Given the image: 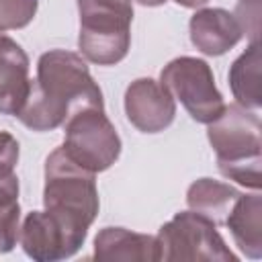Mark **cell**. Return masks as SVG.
I'll return each instance as SVG.
<instances>
[{"mask_svg":"<svg viewBox=\"0 0 262 262\" xmlns=\"http://www.w3.org/2000/svg\"><path fill=\"white\" fill-rule=\"evenodd\" d=\"M86 106L104 108L102 90L86 59L68 49H49L37 61V78L31 80L16 119L31 131H53Z\"/></svg>","mask_w":262,"mask_h":262,"instance_id":"cell-1","label":"cell"},{"mask_svg":"<svg viewBox=\"0 0 262 262\" xmlns=\"http://www.w3.org/2000/svg\"><path fill=\"white\" fill-rule=\"evenodd\" d=\"M207 137L219 172L250 190H260L262 123L258 113L237 102L225 104L221 115L207 123Z\"/></svg>","mask_w":262,"mask_h":262,"instance_id":"cell-2","label":"cell"},{"mask_svg":"<svg viewBox=\"0 0 262 262\" xmlns=\"http://www.w3.org/2000/svg\"><path fill=\"white\" fill-rule=\"evenodd\" d=\"M80 55L96 66L123 61L131 47L133 0H78Z\"/></svg>","mask_w":262,"mask_h":262,"instance_id":"cell-3","label":"cell"},{"mask_svg":"<svg viewBox=\"0 0 262 262\" xmlns=\"http://www.w3.org/2000/svg\"><path fill=\"white\" fill-rule=\"evenodd\" d=\"M94 176V172L72 162L61 145L55 147L45 160V209L76 227L90 229L100 209Z\"/></svg>","mask_w":262,"mask_h":262,"instance_id":"cell-4","label":"cell"},{"mask_svg":"<svg viewBox=\"0 0 262 262\" xmlns=\"http://www.w3.org/2000/svg\"><path fill=\"white\" fill-rule=\"evenodd\" d=\"M158 260H194V262H237L217 225L196 211H180L166 221L158 235Z\"/></svg>","mask_w":262,"mask_h":262,"instance_id":"cell-5","label":"cell"},{"mask_svg":"<svg viewBox=\"0 0 262 262\" xmlns=\"http://www.w3.org/2000/svg\"><path fill=\"white\" fill-rule=\"evenodd\" d=\"M63 133L66 156L88 172H104L121 156V137L104 108L86 106L72 113L63 123Z\"/></svg>","mask_w":262,"mask_h":262,"instance_id":"cell-6","label":"cell"},{"mask_svg":"<svg viewBox=\"0 0 262 262\" xmlns=\"http://www.w3.org/2000/svg\"><path fill=\"white\" fill-rule=\"evenodd\" d=\"M160 82L170 90L174 100H180L186 113L196 123L215 121L225 108L223 94L215 84L211 66L201 57L180 55L164 66Z\"/></svg>","mask_w":262,"mask_h":262,"instance_id":"cell-7","label":"cell"},{"mask_svg":"<svg viewBox=\"0 0 262 262\" xmlns=\"http://www.w3.org/2000/svg\"><path fill=\"white\" fill-rule=\"evenodd\" d=\"M88 229L76 227L61 217L43 211H31L23 225L18 242L25 254L37 262H57L72 258L86 242Z\"/></svg>","mask_w":262,"mask_h":262,"instance_id":"cell-8","label":"cell"},{"mask_svg":"<svg viewBox=\"0 0 262 262\" xmlns=\"http://www.w3.org/2000/svg\"><path fill=\"white\" fill-rule=\"evenodd\" d=\"M125 115L141 133H160L176 117V100L170 90L154 78H137L125 90Z\"/></svg>","mask_w":262,"mask_h":262,"instance_id":"cell-9","label":"cell"},{"mask_svg":"<svg viewBox=\"0 0 262 262\" xmlns=\"http://www.w3.org/2000/svg\"><path fill=\"white\" fill-rule=\"evenodd\" d=\"M188 35L201 53L219 57L242 41L244 31L233 12L225 8H199L188 20Z\"/></svg>","mask_w":262,"mask_h":262,"instance_id":"cell-10","label":"cell"},{"mask_svg":"<svg viewBox=\"0 0 262 262\" xmlns=\"http://www.w3.org/2000/svg\"><path fill=\"white\" fill-rule=\"evenodd\" d=\"M29 55L25 49L0 33V115L16 117L29 94Z\"/></svg>","mask_w":262,"mask_h":262,"instance_id":"cell-11","label":"cell"},{"mask_svg":"<svg viewBox=\"0 0 262 262\" xmlns=\"http://www.w3.org/2000/svg\"><path fill=\"white\" fill-rule=\"evenodd\" d=\"M100 262H156V235L125 227H102L94 237V254Z\"/></svg>","mask_w":262,"mask_h":262,"instance_id":"cell-12","label":"cell"},{"mask_svg":"<svg viewBox=\"0 0 262 262\" xmlns=\"http://www.w3.org/2000/svg\"><path fill=\"white\" fill-rule=\"evenodd\" d=\"M242 254L252 260L262 258V199L258 190L239 194L223 223Z\"/></svg>","mask_w":262,"mask_h":262,"instance_id":"cell-13","label":"cell"},{"mask_svg":"<svg viewBox=\"0 0 262 262\" xmlns=\"http://www.w3.org/2000/svg\"><path fill=\"white\" fill-rule=\"evenodd\" d=\"M260 43L258 39L248 45V49L231 63L227 80L235 102L250 111H260L262 90H260Z\"/></svg>","mask_w":262,"mask_h":262,"instance_id":"cell-14","label":"cell"},{"mask_svg":"<svg viewBox=\"0 0 262 262\" xmlns=\"http://www.w3.org/2000/svg\"><path fill=\"white\" fill-rule=\"evenodd\" d=\"M239 194L242 192L227 182L213 178H199L186 190V205L192 211L211 219L215 225H223L225 217L229 215Z\"/></svg>","mask_w":262,"mask_h":262,"instance_id":"cell-15","label":"cell"},{"mask_svg":"<svg viewBox=\"0 0 262 262\" xmlns=\"http://www.w3.org/2000/svg\"><path fill=\"white\" fill-rule=\"evenodd\" d=\"M20 145L8 131H0V199H18L16 164Z\"/></svg>","mask_w":262,"mask_h":262,"instance_id":"cell-16","label":"cell"},{"mask_svg":"<svg viewBox=\"0 0 262 262\" xmlns=\"http://www.w3.org/2000/svg\"><path fill=\"white\" fill-rule=\"evenodd\" d=\"M20 235L18 199H0V252H10Z\"/></svg>","mask_w":262,"mask_h":262,"instance_id":"cell-17","label":"cell"},{"mask_svg":"<svg viewBox=\"0 0 262 262\" xmlns=\"http://www.w3.org/2000/svg\"><path fill=\"white\" fill-rule=\"evenodd\" d=\"M39 0H0V31L27 27L37 14Z\"/></svg>","mask_w":262,"mask_h":262,"instance_id":"cell-18","label":"cell"},{"mask_svg":"<svg viewBox=\"0 0 262 262\" xmlns=\"http://www.w3.org/2000/svg\"><path fill=\"white\" fill-rule=\"evenodd\" d=\"M233 14L242 25L244 35L248 33L250 39L256 41L260 31V0H239Z\"/></svg>","mask_w":262,"mask_h":262,"instance_id":"cell-19","label":"cell"},{"mask_svg":"<svg viewBox=\"0 0 262 262\" xmlns=\"http://www.w3.org/2000/svg\"><path fill=\"white\" fill-rule=\"evenodd\" d=\"M178 6H184V8H201L205 6L209 0H174Z\"/></svg>","mask_w":262,"mask_h":262,"instance_id":"cell-20","label":"cell"},{"mask_svg":"<svg viewBox=\"0 0 262 262\" xmlns=\"http://www.w3.org/2000/svg\"><path fill=\"white\" fill-rule=\"evenodd\" d=\"M133 2H137V4H141V6H162V4H166L168 0H133Z\"/></svg>","mask_w":262,"mask_h":262,"instance_id":"cell-21","label":"cell"}]
</instances>
